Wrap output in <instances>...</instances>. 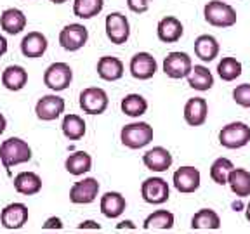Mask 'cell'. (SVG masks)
Listing matches in <instances>:
<instances>
[{
  "mask_svg": "<svg viewBox=\"0 0 250 234\" xmlns=\"http://www.w3.org/2000/svg\"><path fill=\"white\" fill-rule=\"evenodd\" d=\"M31 148L21 137H9L0 144V163L4 168H12L31 160Z\"/></svg>",
  "mask_w": 250,
  "mask_h": 234,
  "instance_id": "obj_1",
  "label": "cell"
},
{
  "mask_svg": "<svg viewBox=\"0 0 250 234\" xmlns=\"http://www.w3.org/2000/svg\"><path fill=\"white\" fill-rule=\"evenodd\" d=\"M153 127L146 121H132L122 127L120 140L125 148L129 149H141L148 146L153 140Z\"/></svg>",
  "mask_w": 250,
  "mask_h": 234,
  "instance_id": "obj_2",
  "label": "cell"
},
{
  "mask_svg": "<svg viewBox=\"0 0 250 234\" xmlns=\"http://www.w3.org/2000/svg\"><path fill=\"white\" fill-rule=\"evenodd\" d=\"M203 18L214 28H231L236 24V20H238L233 5L221 2V0H210L203 7Z\"/></svg>",
  "mask_w": 250,
  "mask_h": 234,
  "instance_id": "obj_3",
  "label": "cell"
},
{
  "mask_svg": "<svg viewBox=\"0 0 250 234\" xmlns=\"http://www.w3.org/2000/svg\"><path fill=\"white\" fill-rule=\"evenodd\" d=\"M250 142V127L243 121H231L219 132V144L226 149L245 148Z\"/></svg>",
  "mask_w": 250,
  "mask_h": 234,
  "instance_id": "obj_4",
  "label": "cell"
},
{
  "mask_svg": "<svg viewBox=\"0 0 250 234\" xmlns=\"http://www.w3.org/2000/svg\"><path fill=\"white\" fill-rule=\"evenodd\" d=\"M73 82V70L68 62H52L43 71V85L52 92L66 90Z\"/></svg>",
  "mask_w": 250,
  "mask_h": 234,
  "instance_id": "obj_5",
  "label": "cell"
},
{
  "mask_svg": "<svg viewBox=\"0 0 250 234\" xmlns=\"http://www.w3.org/2000/svg\"><path fill=\"white\" fill-rule=\"evenodd\" d=\"M78 104L87 115H103L108 109L109 99L106 90L101 87H87L80 92Z\"/></svg>",
  "mask_w": 250,
  "mask_h": 234,
  "instance_id": "obj_6",
  "label": "cell"
},
{
  "mask_svg": "<svg viewBox=\"0 0 250 234\" xmlns=\"http://www.w3.org/2000/svg\"><path fill=\"white\" fill-rule=\"evenodd\" d=\"M104 30L106 37L111 43L115 45H122V43H127V40L130 39V23L127 20V16L122 14V12H109L106 16L104 21Z\"/></svg>",
  "mask_w": 250,
  "mask_h": 234,
  "instance_id": "obj_7",
  "label": "cell"
},
{
  "mask_svg": "<svg viewBox=\"0 0 250 234\" xmlns=\"http://www.w3.org/2000/svg\"><path fill=\"white\" fill-rule=\"evenodd\" d=\"M141 198L149 205H164L170 198V187L162 177H148L141 184Z\"/></svg>",
  "mask_w": 250,
  "mask_h": 234,
  "instance_id": "obj_8",
  "label": "cell"
},
{
  "mask_svg": "<svg viewBox=\"0 0 250 234\" xmlns=\"http://www.w3.org/2000/svg\"><path fill=\"white\" fill-rule=\"evenodd\" d=\"M89 40V30L80 23H70L59 31V45L68 52L80 51Z\"/></svg>",
  "mask_w": 250,
  "mask_h": 234,
  "instance_id": "obj_9",
  "label": "cell"
},
{
  "mask_svg": "<svg viewBox=\"0 0 250 234\" xmlns=\"http://www.w3.org/2000/svg\"><path fill=\"white\" fill-rule=\"evenodd\" d=\"M193 70V61L189 54L186 52H168L164 59V73L172 80H181V78H188V75Z\"/></svg>",
  "mask_w": 250,
  "mask_h": 234,
  "instance_id": "obj_10",
  "label": "cell"
},
{
  "mask_svg": "<svg viewBox=\"0 0 250 234\" xmlns=\"http://www.w3.org/2000/svg\"><path fill=\"white\" fill-rule=\"evenodd\" d=\"M66 102L58 94H45L37 101L35 104V115L42 121H54L64 113Z\"/></svg>",
  "mask_w": 250,
  "mask_h": 234,
  "instance_id": "obj_11",
  "label": "cell"
},
{
  "mask_svg": "<svg viewBox=\"0 0 250 234\" xmlns=\"http://www.w3.org/2000/svg\"><path fill=\"white\" fill-rule=\"evenodd\" d=\"M99 182L96 177H85L70 187V201L73 205H89L99 195Z\"/></svg>",
  "mask_w": 250,
  "mask_h": 234,
  "instance_id": "obj_12",
  "label": "cell"
},
{
  "mask_svg": "<svg viewBox=\"0 0 250 234\" xmlns=\"http://www.w3.org/2000/svg\"><path fill=\"white\" fill-rule=\"evenodd\" d=\"M28 217H30V212H28L26 205L14 201L2 208V212H0V224L9 231H18L28 222Z\"/></svg>",
  "mask_w": 250,
  "mask_h": 234,
  "instance_id": "obj_13",
  "label": "cell"
},
{
  "mask_svg": "<svg viewBox=\"0 0 250 234\" xmlns=\"http://www.w3.org/2000/svg\"><path fill=\"white\" fill-rule=\"evenodd\" d=\"M129 71L136 80L145 82L155 77V73L158 71V62L149 52H137L130 58Z\"/></svg>",
  "mask_w": 250,
  "mask_h": 234,
  "instance_id": "obj_14",
  "label": "cell"
},
{
  "mask_svg": "<svg viewBox=\"0 0 250 234\" xmlns=\"http://www.w3.org/2000/svg\"><path fill=\"white\" fill-rule=\"evenodd\" d=\"M172 182H174V187H176L179 193H183V195H191V193L200 189L202 176H200L198 168L186 165V167H181L174 172Z\"/></svg>",
  "mask_w": 250,
  "mask_h": 234,
  "instance_id": "obj_15",
  "label": "cell"
},
{
  "mask_svg": "<svg viewBox=\"0 0 250 234\" xmlns=\"http://www.w3.org/2000/svg\"><path fill=\"white\" fill-rule=\"evenodd\" d=\"M21 47V54L28 59H37L42 58L47 52V47H49V40L43 35L42 31H28L26 35L23 37L20 43Z\"/></svg>",
  "mask_w": 250,
  "mask_h": 234,
  "instance_id": "obj_16",
  "label": "cell"
},
{
  "mask_svg": "<svg viewBox=\"0 0 250 234\" xmlns=\"http://www.w3.org/2000/svg\"><path fill=\"white\" fill-rule=\"evenodd\" d=\"M143 163L148 170L151 172H167L168 168L174 163V158H172L170 151L164 146H155V148L148 149V151L143 155Z\"/></svg>",
  "mask_w": 250,
  "mask_h": 234,
  "instance_id": "obj_17",
  "label": "cell"
},
{
  "mask_svg": "<svg viewBox=\"0 0 250 234\" xmlns=\"http://www.w3.org/2000/svg\"><path fill=\"white\" fill-rule=\"evenodd\" d=\"M208 117V102L203 98H191L184 104V121L189 127H202Z\"/></svg>",
  "mask_w": 250,
  "mask_h": 234,
  "instance_id": "obj_18",
  "label": "cell"
},
{
  "mask_svg": "<svg viewBox=\"0 0 250 234\" xmlns=\"http://www.w3.org/2000/svg\"><path fill=\"white\" fill-rule=\"evenodd\" d=\"M184 35V26L176 16H165L156 24V37L164 43H176Z\"/></svg>",
  "mask_w": 250,
  "mask_h": 234,
  "instance_id": "obj_19",
  "label": "cell"
},
{
  "mask_svg": "<svg viewBox=\"0 0 250 234\" xmlns=\"http://www.w3.org/2000/svg\"><path fill=\"white\" fill-rule=\"evenodd\" d=\"M96 71H98V77L104 82H117L124 77L125 66L122 59L115 58V56H103L99 58Z\"/></svg>",
  "mask_w": 250,
  "mask_h": 234,
  "instance_id": "obj_20",
  "label": "cell"
},
{
  "mask_svg": "<svg viewBox=\"0 0 250 234\" xmlns=\"http://www.w3.org/2000/svg\"><path fill=\"white\" fill-rule=\"evenodd\" d=\"M28 20L24 12L18 7H9L0 14V28L7 33V35H18L26 28Z\"/></svg>",
  "mask_w": 250,
  "mask_h": 234,
  "instance_id": "obj_21",
  "label": "cell"
},
{
  "mask_svg": "<svg viewBox=\"0 0 250 234\" xmlns=\"http://www.w3.org/2000/svg\"><path fill=\"white\" fill-rule=\"evenodd\" d=\"M99 208H101V214L106 218H118L127 208V201H125L124 195L118 191H106L101 196V201H99Z\"/></svg>",
  "mask_w": 250,
  "mask_h": 234,
  "instance_id": "obj_22",
  "label": "cell"
},
{
  "mask_svg": "<svg viewBox=\"0 0 250 234\" xmlns=\"http://www.w3.org/2000/svg\"><path fill=\"white\" fill-rule=\"evenodd\" d=\"M0 82L11 92H20L28 83V71L20 64H11V66H7L2 71Z\"/></svg>",
  "mask_w": 250,
  "mask_h": 234,
  "instance_id": "obj_23",
  "label": "cell"
},
{
  "mask_svg": "<svg viewBox=\"0 0 250 234\" xmlns=\"http://www.w3.org/2000/svg\"><path fill=\"white\" fill-rule=\"evenodd\" d=\"M12 184L16 193L23 196H35L42 191V177L35 172H20Z\"/></svg>",
  "mask_w": 250,
  "mask_h": 234,
  "instance_id": "obj_24",
  "label": "cell"
},
{
  "mask_svg": "<svg viewBox=\"0 0 250 234\" xmlns=\"http://www.w3.org/2000/svg\"><path fill=\"white\" fill-rule=\"evenodd\" d=\"M221 45L214 35H200L195 39V56L203 62L214 61L219 56Z\"/></svg>",
  "mask_w": 250,
  "mask_h": 234,
  "instance_id": "obj_25",
  "label": "cell"
},
{
  "mask_svg": "<svg viewBox=\"0 0 250 234\" xmlns=\"http://www.w3.org/2000/svg\"><path fill=\"white\" fill-rule=\"evenodd\" d=\"M188 85L200 92H207L214 87V75L203 64H195L191 73L188 75Z\"/></svg>",
  "mask_w": 250,
  "mask_h": 234,
  "instance_id": "obj_26",
  "label": "cell"
},
{
  "mask_svg": "<svg viewBox=\"0 0 250 234\" xmlns=\"http://www.w3.org/2000/svg\"><path fill=\"white\" fill-rule=\"evenodd\" d=\"M61 130H62V136L66 137L68 140H80L85 136L87 125L80 115L68 113L64 115V118L61 121Z\"/></svg>",
  "mask_w": 250,
  "mask_h": 234,
  "instance_id": "obj_27",
  "label": "cell"
},
{
  "mask_svg": "<svg viewBox=\"0 0 250 234\" xmlns=\"http://www.w3.org/2000/svg\"><path fill=\"white\" fill-rule=\"evenodd\" d=\"M64 168H66L70 176H83V174L90 172V168H92V156L87 151H75L73 155H70L64 160Z\"/></svg>",
  "mask_w": 250,
  "mask_h": 234,
  "instance_id": "obj_28",
  "label": "cell"
},
{
  "mask_svg": "<svg viewBox=\"0 0 250 234\" xmlns=\"http://www.w3.org/2000/svg\"><path fill=\"white\" fill-rule=\"evenodd\" d=\"M228 184L233 195H236L238 198L250 196V172L245 168H233L228 177Z\"/></svg>",
  "mask_w": 250,
  "mask_h": 234,
  "instance_id": "obj_29",
  "label": "cell"
},
{
  "mask_svg": "<svg viewBox=\"0 0 250 234\" xmlns=\"http://www.w3.org/2000/svg\"><path fill=\"white\" fill-rule=\"evenodd\" d=\"M122 113L130 118H139L148 111V101L141 94H127L120 102Z\"/></svg>",
  "mask_w": 250,
  "mask_h": 234,
  "instance_id": "obj_30",
  "label": "cell"
},
{
  "mask_svg": "<svg viewBox=\"0 0 250 234\" xmlns=\"http://www.w3.org/2000/svg\"><path fill=\"white\" fill-rule=\"evenodd\" d=\"M176 222V217L174 214L168 210H156L153 214H149L143 222V229L149 231V229H162V231H168L174 227Z\"/></svg>",
  "mask_w": 250,
  "mask_h": 234,
  "instance_id": "obj_31",
  "label": "cell"
},
{
  "mask_svg": "<svg viewBox=\"0 0 250 234\" xmlns=\"http://www.w3.org/2000/svg\"><path fill=\"white\" fill-rule=\"evenodd\" d=\"M221 227V217L212 208H202L191 218V229H219Z\"/></svg>",
  "mask_w": 250,
  "mask_h": 234,
  "instance_id": "obj_32",
  "label": "cell"
},
{
  "mask_svg": "<svg viewBox=\"0 0 250 234\" xmlns=\"http://www.w3.org/2000/svg\"><path fill=\"white\" fill-rule=\"evenodd\" d=\"M104 9V0H75L73 14L80 20H92Z\"/></svg>",
  "mask_w": 250,
  "mask_h": 234,
  "instance_id": "obj_33",
  "label": "cell"
},
{
  "mask_svg": "<svg viewBox=\"0 0 250 234\" xmlns=\"http://www.w3.org/2000/svg\"><path fill=\"white\" fill-rule=\"evenodd\" d=\"M242 62L236 58H223L217 64V75L223 82H234L242 75Z\"/></svg>",
  "mask_w": 250,
  "mask_h": 234,
  "instance_id": "obj_34",
  "label": "cell"
},
{
  "mask_svg": "<svg viewBox=\"0 0 250 234\" xmlns=\"http://www.w3.org/2000/svg\"><path fill=\"white\" fill-rule=\"evenodd\" d=\"M233 168H234L233 161L221 156V158L214 160V163L210 165V179L214 180L217 186H226L229 172L233 170Z\"/></svg>",
  "mask_w": 250,
  "mask_h": 234,
  "instance_id": "obj_35",
  "label": "cell"
},
{
  "mask_svg": "<svg viewBox=\"0 0 250 234\" xmlns=\"http://www.w3.org/2000/svg\"><path fill=\"white\" fill-rule=\"evenodd\" d=\"M233 101L242 108H250V83L236 85V89L233 90Z\"/></svg>",
  "mask_w": 250,
  "mask_h": 234,
  "instance_id": "obj_36",
  "label": "cell"
},
{
  "mask_svg": "<svg viewBox=\"0 0 250 234\" xmlns=\"http://www.w3.org/2000/svg\"><path fill=\"white\" fill-rule=\"evenodd\" d=\"M149 2L151 0H127V7L134 14H143L149 9Z\"/></svg>",
  "mask_w": 250,
  "mask_h": 234,
  "instance_id": "obj_37",
  "label": "cell"
},
{
  "mask_svg": "<svg viewBox=\"0 0 250 234\" xmlns=\"http://www.w3.org/2000/svg\"><path fill=\"white\" fill-rule=\"evenodd\" d=\"M42 229H62V220L59 217H49L45 222L42 224Z\"/></svg>",
  "mask_w": 250,
  "mask_h": 234,
  "instance_id": "obj_38",
  "label": "cell"
},
{
  "mask_svg": "<svg viewBox=\"0 0 250 234\" xmlns=\"http://www.w3.org/2000/svg\"><path fill=\"white\" fill-rule=\"evenodd\" d=\"M78 229H94V231H99L101 229V224H98L96 220H83V222L78 224Z\"/></svg>",
  "mask_w": 250,
  "mask_h": 234,
  "instance_id": "obj_39",
  "label": "cell"
},
{
  "mask_svg": "<svg viewBox=\"0 0 250 234\" xmlns=\"http://www.w3.org/2000/svg\"><path fill=\"white\" fill-rule=\"evenodd\" d=\"M117 229L122 231V229H130V231H136L137 226L132 222V220H122V222L117 224Z\"/></svg>",
  "mask_w": 250,
  "mask_h": 234,
  "instance_id": "obj_40",
  "label": "cell"
},
{
  "mask_svg": "<svg viewBox=\"0 0 250 234\" xmlns=\"http://www.w3.org/2000/svg\"><path fill=\"white\" fill-rule=\"evenodd\" d=\"M9 49V43H7V39H5L2 33H0V58L2 56H5V52H7Z\"/></svg>",
  "mask_w": 250,
  "mask_h": 234,
  "instance_id": "obj_41",
  "label": "cell"
},
{
  "mask_svg": "<svg viewBox=\"0 0 250 234\" xmlns=\"http://www.w3.org/2000/svg\"><path fill=\"white\" fill-rule=\"evenodd\" d=\"M5 129H7V118L0 113V136L5 132Z\"/></svg>",
  "mask_w": 250,
  "mask_h": 234,
  "instance_id": "obj_42",
  "label": "cell"
},
{
  "mask_svg": "<svg viewBox=\"0 0 250 234\" xmlns=\"http://www.w3.org/2000/svg\"><path fill=\"white\" fill-rule=\"evenodd\" d=\"M240 199H242V198H240ZM240 199H238V201H233V203H231V208H233L234 212H242L243 208H245L243 201H240Z\"/></svg>",
  "mask_w": 250,
  "mask_h": 234,
  "instance_id": "obj_43",
  "label": "cell"
},
{
  "mask_svg": "<svg viewBox=\"0 0 250 234\" xmlns=\"http://www.w3.org/2000/svg\"><path fill=\"white\" fill-rule=\"evenodd\" d=\"M245 217H247V220L250 222V201H249V205L245 207Z\"/></svg>",
  "mask_w": 250,
  "mask_h": 234,
  "instance_id": "obj_44",
  "label": "cell"
},
{
  "mask_svg": "<svg viewBox=\"0 0 250 234\" xmlns=\"http://www.w3.org/2000/svg\"><path fill=\"white\" fill-rule=\"evenodd\" d=\"M51 2H52V4H64V2H68V0H51Z\"/></svg>",
  "mask_w": 250,
  "mask_h": 234,
  "instance_id": "obj_45",
  "label": "cell"
}]
</instances>
